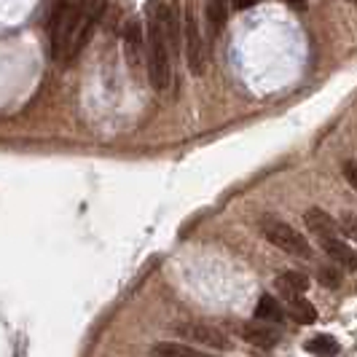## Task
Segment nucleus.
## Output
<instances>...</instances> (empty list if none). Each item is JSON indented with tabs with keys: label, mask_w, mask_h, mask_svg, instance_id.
<instances>
[{
	"label": "nucleus",
	"mask_w": 357,
	"mask_h": 357,
	"mask_svg": "<svg viewBox=\"0 0 357 357\" xmlns=\"http://www.w3.org/2000/svg\"><path fill=\"white\" fill-rule=\"evenodd\" d=\"M161 3H151V11H148V81L151 86L164 94V91L172 86V78H175V65H172V52H169V43L164 36V27H161Z\"/></svg>",
	"instance_id": "nucleus-1"
},
{
	"label": "nucleus",
	"mask_w": 357,
	"mask_h": 357,
	"mask_svg": "<svg viewBox=\"0 0 357 357\" xmlns=\"http://www.w3.org/2000/svg\"><path fill=\"white\" fill-rule=\"evenodd\" d=\"M180 43H183V56H185V65H188V73L194 78H202L207 73V43H204V36L199 30V19L194 6L188 3L185 6V14H183V30H180Z\"/></svg>",
	"instance_id": "nucleus-2"
},
{
	"label": "nucleus",
	"mask_w": 357,
	"mask_h": 357,
	"mask_svg": "<svg viewBox=\"0 0 357 357\" xmlns=\"http://www.w3.org/2000/svg\"><path fill=\"white\" fill-rule=\"evenodd\" d=\"M81 17V0H59L52 17V56L56 62H68L70 40Z\"/></svg>",
	"instance_id": "nucleus-3"
},
{
	"label": "nucleus",
	"mask_w": 357,
	"mask_h": 357,
	"mask_svg": "<svg viewBox=\"0 0 357 357\" xmlns=\"http://www.w3.org/2000/svg\"><path fill=\"white\" fill-rule=\"evenodd\" d=\"M261 234L268 242L280 250H285L287 255L296 258H312V245L306 242V236L301 231H296L290 223L280 220V218H264L261 220Z\"/></svg>",
	"instance_id": "nucleus-4"
},
{
	"label": "nucleus",
	"mask_w": 357,
	"mask_h": 357,
	"mask_svg": "<svg viewBox=\"0 0 357 357\" xmlns=\"http://www.w3.org/2000/svg\"><path fill=\"white\" fill-rule=\"evenodd\" d=\"M107 0H81V17H78V24H75V33H73L70 40V52H68V62L73 56H78L81 49L89 43V38L94 36L100 19L105 14Z\"/></svg>",
	"instance_id": "nucleus-5"
},
{
	"label": "nucleus",
	"mask_w": 357,
	"mask_h": 357,
	"mask_svg": "<svg viewBox=\"0 0 357 357\" xmlns=\"http://www.w3.org/2000/svg\"><path fill=\"white\" fill-rule=\"evenodd\" d=\"M175 333L180 339L194 341V344L207 347V349H231V339L223 331H218L213 325H204V322H178Z\"/></svg>",
	"instance_id": "nucleus-6"
},
{
	"label": "nucleus",
	"mask_w": 357,
	"mask_h": 357,
	"mask_svg": "<svg viewBox=\"0 0 357 357\" xmlns=\"http://www.w3.org/2000/svg\"><path fill=\"white\" fill-rule=\"evenodd\" d=\"M143 49H145V38H143V24L140 19H129L124 33V52L129 59V68L137 73L143 65Z\"/></svg>",
	"instance_id": "nucleus-7"
},
{
	"label": "nucleus",
	"mask_w": 357,
	"mask_h": 357,
	"mask_svg": "<svg viewBox=\"0 0 357 357\" xmlns=\"http://www.w3.org/2000/svg\"><path fill=\"white\" fill-rule=\"evenodd\" d=\"M320 245H322V252H325L336 266H344V268H349V271L357 266L355 250H352L344 239H339V234H333V236H322Z\"/></svg>",
	"instance_id": "nucleus-8"
},
{
	"label": "nucleus",
	"mask_w": 357,
	"mask_h": 357,
	"mask_svg": "<svg viewBox=\"0 0 357 357\" xmlns=\"http://www.w3.org/2000/svg\"><path fill=\"white\" fill-rule=\"evenodd\" d=\"M304 223H306V229L314 234L317 239L339 234V223H336L331 215L325 213V210H320V207H309V210L304 213Z\"/></svg>",
	"instance_id": "nucleus-9"
},
{
	"label": "nucleus",
	"mask_w": 357,
	"mask_h": 357,
	"mask_svg": "<svg viewBox=\"0 0 357 357\" xmlns=\"http://www.w3.org/2000/svg\"><path fill=\"white\" fill-rule=\"evenodd\" d=\"M151 357H218L215 352H202L191 344L180 341H159L151 347Z\"/></svg>",
	"instance_id": "nucleus-10"
},
{
	"label": "nucleus",
	"mask_w": 357,
	"mask_h": 357,
	"mask_svg": "<svg viewBox=\"0 0 357 357\" xmlns=\"http://www.w3.org/2000/svg\"><path fill=\"white\" fill-rule=\"evenodd\" d=\"M242 339L250 341L252 347L268 349V347H274V344L280 341V331H277L274 325H252V322H248V325L242 328Z\"/></svg>",
	"instance_id": "nucleus-11"
},
{
	"label": "nucleus",
	"mask_w": 357,
	"mask_h": 357,
	"mask_svg": "<svg viewBox=\"0 0 357 357\" xmlns=\"http://www.w3.org/2000/svg\"><path fill=\"white\" fill-rule=\"evenodd\" d=\"M204 19H207V27H210V38H218L223 33L226 22H229V3L226 0H207Z\"/></svg>",
	"instance_id": "nucleus-12"
},
{
	"label": "nucleus",
	"mask_w": 357,
	"mask_h": 357,
	"mask_svg": "<svg viewBox=\"0 0 357 357\" xmlns=\"http://www.w3.org/2000/svg\"><path fill=\"white\" fill-rule=\"evenodd\" d=\"M277 287L285 298H296V296H304L309 290V277L301 274V271H282L277 277Z\"/></svg>",
	"instance_id": "nucleus-13"
},
{
	"label": "nucleus",
	"mask_w": 357,
	"mask_h": 357,
	"mask_svg": "<svg viewBox=\"0 0 357 357\" xmlns=\"http://www.w3.org/2000/svg\"><path fill=\"white\" fill-rule=\"evenodd\" d=\"M290 317L298 325H312L317 320V309L312 301H306L304 296H296V298H290Z\"/></svg>",
	"instance_id": "nucleus-14"
},
{
	"label": "nucleus",
	"mask_w": 357,
	"mask_h": 357,
	"mask_svg": "<svg viewBox=\"0 0 357 357\" xmlns=\"http://www.w3.org/2000/svg\"><path fill=\"white\" fill-rule=\"evenodd\" d=\"M255 317H258V320H268V322H282L285 312H282V306H280V301H277L274 296L264 293L261 301H258V309H255Z\"/></svg>",
	"instance_id": "nucleus-15"
},
{
	"label": "nucleus",
	"mask_w": 357,
	"mask_h": 357,
	"mask_svg": "<svg viewBox=\"0 0 357 357\" xmlns=\"http://www.w3.org/2000/svg\"><path fill=\"white\" fill-rule=\"evenodd\" d=\"M306 352H312V355L317 357H333L339 352V341L333 339V336L320 333V336H314L312 341H306Z\"/></svg>",
	"instance_id": "nucleus-16"
},
{
	"label": "nucleus",
	"mask_w": 357,
	"mask_h": 357,
	"mask_svg": "<svg viewBox=\"0 0 357 357\" xmlns=\"http://www.w3.org/2000/svg\"><path fill=\"white\" fill-rule=\"evenodd\" d=\"M317 280H320L322 285L325 287H339L341 285V271H339V266L331 261L328 266H320L317 268Z\"/></svg>",
	"instance_id": "nucleus-17"
},
{
	"label": "nucleus",
	"mask_w": 357,
	"mask_h": 357,
	"mask_svg": "<svg viewBox=\"0 0 357 357\" xmlns=\"http://www.w3.org/2000/svg\"><path fill=\"white\" fill-rule=\"evenodd\" d=\"M344 175H347V180H349V185H355L357 178H355V161H347L344 164Z\"/></svg>",
	"instance_id": "nucleus-18"
},
{
	"label": "nucleus",
	"mask_w": 357,
	"mask_h": 357,
	"mask_svg": "<svg viewBox=\"0 0 357 357\" xmlns=\"http://www.w3.org/2000/svg\"><path fill=\"white\" fill-rule=\"evenodd\" d=\"M258 0H234V6L239 8V11H245V8H250V6H255Z\"/></svg>",
	"instance_id": "nucleus-19"
},
{
	"label": "nucleus",
	"mask_w": 357,
	"mask_h": 357,
	"mask_svg": "<svg viewBox=\"0 0 357 357\" xmlns=\"http://www.w3.org/2000/svg\"><path fill=\"white\" fill-rule=\"evenodd\" d=\"M290 8H298V11H304L306 8V0H285Z\"/></svg>",
	"instance_id": "nucleus-20"
}]
</instances>
